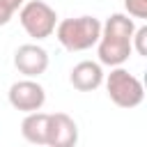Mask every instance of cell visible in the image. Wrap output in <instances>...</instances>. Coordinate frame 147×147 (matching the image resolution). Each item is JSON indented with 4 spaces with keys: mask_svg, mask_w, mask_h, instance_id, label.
<instances>
[{
    "mask_svg": "<svg viewBox=\"0 0 147 147\" xmlns=\"http://www.w3.org/2000/svg\"><path fill=\"white\" fill-rule=\"evenodd\" d=\"M55 37L57 41L71 51H87L92 46H96L99 37H101V23L94 16H76V18H62L55 25Z\"/></svg>",
    "mask_w": 147,
    "mask_h": 147,
    "instance_id": "obj_2",
    "label": "cell"
},
{
    "mask_svg": "<svg viewBox=\"0 0 147 147\" xmlns=\"http://www.w3.org/2000/svg\"><path fill=\"white\" fill-rule=\"evenodd\" d=\"M124 9L131 18H147V0H124Z\"/></svg>",
    "mask_w": 147,
    "mask_h": 147,
    "instance_id": "obj_11",
    "label": "cell"
},
{
    "mask_svg": "<svg viewBox=\"0 0 147 147\" xmlns=\"http://www.w3.org/2000/svg\"><path fill=\"white\" fill-rule=\"evenodd\" d=\"M14 67L25 78H37L48 69V53L37 44H23L14 53Z\"/></svg>",
    "mask_w": 147,
    "mask_h": 147,
    "instance_id": "obj_6",
    "label": "cell"
},
{
    "mask_svg": "<svg viewBox=\"0 0 147 147\" xmlns=\"http://www.w3.org/2000/svg\"><path fill=\"white\" fill-rule=\"evenodd\" d=\"M103 83H106V92H108L110 101L119 108H136L145 99V87H142L140 78L129 74L122 64L113 67V71L108 76H103Z\"/></svg>",
    "mask_w": 147,
    "mask_h": 147,
    "instance_id": "obj_3",
    "label": "cell"
},
{
    "mask_svg": "<svg viewBox=\"0 0 147 147\" xmlns=\"http://www.w3.org/2000/svg\"><path fill=\"white\" fill-rule=\"evenodd\" d=\"M23 2H25V0H0V9H2L5 14H9V16H14V11L21 9Z\"/></svg>",
    "mask_w": 147,
    "mask_h": 147,
    "instance_id": "obj_12",
    "label": "cell"
},
{
    "mask_svg": "<svg viewBox=\"0 0 147 147\" xmlns=\"http://www.w3.org/2000/svg\"><path fill=\"white\" fill-rule=\"evenodd\" d=\"M136 23L129 14H110L106 23L101 25V37L96 41V55L99 62L106 67H119L129 60L133 53L131 37H133Z\"/></svg>",
    "mask_w": 147,
    "mask_h": 147,
    "instance_id": "obj_1",
    "label": "cell"
},
{
    "mask_svg": "<svg viewBox=\"0 0 147 147\" xmlns=\"http://www.w3.org/2000/svg\"><path fill=\"white\" fill-rule=\"evenodd\" d=\"M7 99L14 110L32 113V110H41V106L46 103V90L34 78H23V80L11 83Z\"/></svg>",
    "mask_w": 147,
    "mask_h": 147,
    "instance_id": "obj_5",
    "label": "cell"
},
{
    "mask_svg": "<svg viewBox=\"0 0 147 147\" xmlns=\"http://www.w3.org/2000/svg\"><path fill=\"white\" fill-rule=\"evenodd\" d=\"M46 126H48V113L32 110V113H25L21 122V133L32 145H46Z\"/></svg>",
    "mask_w": 147,
    "mask_h": 147,
    "instance_id": "obj_9",
    "label": "cell"
},
{
    "mask_svg": "<svg viewBox=\"0 0 147 147\" xmlns=\"http://www.w3.org/2000/svg\"><path fill=\"white\" fill-rule=\"evenodd\" d=\"M18 21H21L23 30L32 39L39 41V39H48L55 32L57 14L44 0H25L21 5V9H18Z\"/></svg>",
    "mask_w": 147,
    "mask_h": 147,
    "instance_id": "obj_4",
    "label": "cell"
},
{
    "mask_svg": "<svg viewBox=\"0 0 147 147\" xmlns=\"http://www.w3.org/2000/svg\"><path fill=\"white\" fill-rule=\"evenodd\" d=\"M69 83L78 90V92H92L103 83V69L101 62H92V60H83L78 64H74L71 74H69Z\"/></svg>",
    "mask_w": 147,
    "mask_h": 147,
    "instance_id": "obj_8",
    "label": "cell"
},
{
    "mask_svg": "<svg viewBox=\"0 0 147 147\" xmlns=\"http://www.w3.org/2000/svg\"><path fill=\"white\" fill-rule=\"evenodd\" d=\"M131 46L138 55L147 57V25H140L133 30V37H131Z\"/></svg>",
    "mask_w": 147,
    "mask_h": 147,
    "instance_id": "obj_10",
    "label": "cell"
},
{
    "mask_svg": "<svg viewBox=\"0 0 147 147\" xmlns=\"http://www.w3.org/2000/svg\"><path fill=\"white\" fill-rule=\"evenodd\" d=\"M78 142V126L67 113L48 115L46 126V145L48 147H71Z\"/></svg>",
    "mask_w": 147,
    "mask_h": 147,
    "instance_id": "obj_7",
    "label": "cell"
}]
</instances>
